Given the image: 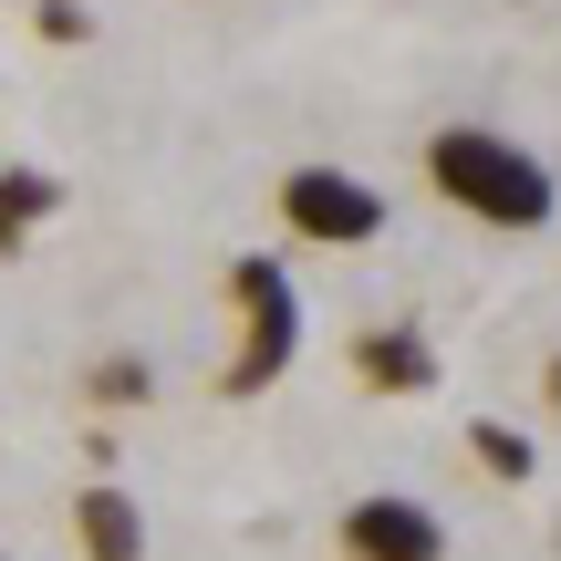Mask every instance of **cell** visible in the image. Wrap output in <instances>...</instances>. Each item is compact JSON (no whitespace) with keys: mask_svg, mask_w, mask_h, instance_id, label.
I'll use <instances>...</instances> for the list:
<instances>
[{"mask_svg":"<svg viewBox=\"0 0 561 561\" xmlns=\"http://www.w3.org/2000/svg\"><path fill=\"white\" fill-rule=\"evenodd\" d=\"M426 187H437L458 219L510 229V240L551 229V208H561L551 167L530 157L520 136H500V125H437V136H426Z\"/></svg>","mask_w":561,"mask_h":561,"instance_id":"1","label":"cell"},{"mask_svg":"<svg viewBox=\"0 0 561 561\" xmlns=\"http://www.w3.org/2000/svg\"><path fill=\"white\" fill-rule=\"evenodd\" d=\"M229 312H240V354L219 364V396H271L301 354V291L271 250H240L229 261Z\"/></svg>","mask_w":561,"mask_h":561,"instance_id":"2","label":"cell"},{"mask_svg":"<svg viewBox=\"0 0 561 561\" xmlns=\"http://www.w3.org/2000/svg\"><path fill=\"white\" fill-rule=\"evenodd\" d=\"M280 229L291 240H312V250H364V240H385V198L354 178V167H291L280 178Z\"/></svg>","mask_w":561,"mask_h":561,"instance_id":"3","label":"cell"},{"mask_svg":"<svg viewBox=\"0 0 561 561\" xmlns=\"http://www.w3.org/2000/svg\"><path fill=\"white\" fill-rule=\"evenodd\" d=\"M333 541H343V561H447V520L405 489H364L333 520Z\"/></svg>","mask_w":561,"mask_h":561,"instance_id":"4","label":"cell"},{"mask_svg":"<svg viewBox=\"0 0 561 561\" xmlns=\"http://www.w3.org/2000/svg\"><path fill=\"white\" fill-rule=\"evenodd\" d=\"M354 375H364V396H426V385H437V343H426L416 322H364L354 333Z\"/></svg>","mask_w":561,"mask_h":561,"instance_id":"5","label":"cell"},{"mask_svg":"<svg viewBox=\"0 0 561 561\" xmlns=\"http://www.w3.org/2000/svg\"><path fill=\"white\" fill-rule=\"evenodd\" d=\"M73 541H83V561H146V510L125 500L115 479H83V500H73Z\"/></svg>","mask_w":561,"mask_h":561,"instance_id":"6","label":"cell"},{"mask_svg":"<svg viewBox=\"0 0 561 561\" xmlns=\"http://www.w3.org/2000/svg\"><path fill=\"white\" fill-rule=\"evenodd\" d=\"M42 219H62V178H53V167H0V229L32 240Z\"/></svg>","mask_w":561,"mask_h":561,"instance_id":"7","label":"cell"},{"mask_svg":"<svg viewBox=\"0 0 561 561\" xmlns=\"http://www.w3.org/2000/svg\"><path fill=\"white\" fill-rule=\"evenodd\" d=\"M468 458H479V468H489V479H500V489H520L530 468H541V447H530L520 426H500V416H479V426H468Z\"/></svg>","mask_w":561,"mask_h":561,"instance_id":"8","label":"cell"},{"mask_svg":"<svg viewBox=\"0 0 561 561\" xmlns=\"http://www.w3.org/2000/svg\"><path fill=\"white\" fill-rule=\"evenodd\" d=\"M146 396H157L146 354H104V364H83V405H104V416H125V405H146Z\"/></svg>","mask_w":561,"mask_h":561,"instance_id":"9","label":"cell"},{"mask_svg":"<svg viewBox=\"0 0 561 561\" xmlns=\"http://www.w3.org/2000/svg\"><path fill=\"white\" fill-rule=\"evenodd\" d=\"M32 32L73 53V42H94V11H83V0H32Z\"/></svg>","mask_w":561,"mask_h":561,"instance_id":"10","label":"cell"},{"mask_svg":"<svg viewBox=\"0 0 561 561\" xmlns=\"http://www.w3.org/2000/svg\"><path fill=\"white\" fill-rule=\"evenodd\" d=\"M541 396H551V405H561V354H551V364H541Z\"/></svg>","mask_w":561,"mask_h":561,"instance_id":"11","label":"cell"}]
</instances>
